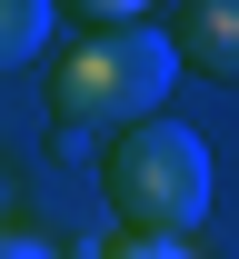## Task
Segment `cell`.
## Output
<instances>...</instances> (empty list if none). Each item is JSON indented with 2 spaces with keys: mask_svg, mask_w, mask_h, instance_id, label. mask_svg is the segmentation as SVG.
<instances>
[{
  "mask_svg": "<svg viewBox=\"0 0 239 259\" xmlns=\"http://www.w3.org/2000/svg\"><path fill=\"white\" fill-rule=\"evenodd\" d=\"M100 190L120 209V239H189L209 220V199H219L209 140L189 120H170V110H150V120H130L100 150Z\"/></svg>",
  "mask_w": 239,
  "mask_h": 259,
  "instance_id": "1",
  "label": "cell"
},
{
  "mask_svg": "<svg viewBox=\"0 0 239 259\" xmlns=\"http://www.w3.org/2000/svg\"><path fill=\"white\" fill-rule=\"evenodd\" d=\"M160 90H170V50H160V30L150 20H130V30L110 40H80L60 60V120L70 130H100V120H150L160 110Z\"/></svg>",
  "mask_w": 239,
  "mask_h": 259,
  "instance_id": "2",
  "label": "cell"
},
{
  "mask_svg": "<svg viewBox=\"0 0 239 259\" xmlns=\"http://www.w3.org/2000/svg\"><path fill=\"white\" fill-rule=\"evenodd\" d=\"M160 50H170V70H209V80H229L239 70V10L229 0H179L170 10V30H160Z\"/></svg>",
  "mask_w": 239,
  "mask_h": 259,
  "instance_id": "3",
  "label": "cell"
},
{
  "mask_svg": "<svg viewBox=\"0 0 239 259\" xmlns=\"http://www.w3.org/2000/svg\"><path fill=\"white\" fill-rule=\"evenodd\" d=\"M50 0H0V70H20V60H40L50 50Z\"/></svg>",
  "mask_w": 239,
  "mask_h": 259,
  "instance_id": "4",
  "label": "cell"
},
{
  "mask_svg": "<svg viewBox=\"0 0 239 259\" xmlns=\"http://www.w3.org/2000/svg\"><path fill=\"white\" fill-rule=\"evenodd\" d=\"M80 259H189V239H90Z\"/></svg>",
  "mask_w": 239,
  "mask_h": 259,
  "instance_id": "5",
  "label": "cell"
},
{
  "mask_svg": "<svg viewBox=\"0 0 239 259\" xmlns=\"http://www.w3.org/2000/svg\"><path fill=\"white\" fill-rule=\"evenodd\" d=\"M0 259H60V249H50L40 229H10V220H0Z\"/></svg>",
  "mask_w": 239,
  "mask_h": 259,
  "instance_id": "6",
  "label": "cell"
}]
</instances>
